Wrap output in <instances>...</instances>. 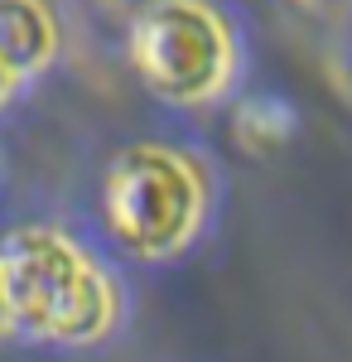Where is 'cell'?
I'll list each match as a JSON object with an SVG mask.
<instances>
[{"mask_svg":"<svg viewBox=\"0 0 352 362\" xmlns=\"http://www.w3.org/2000/svg\"><path fill=\"white\" fill-rule=\"evenodd\" d=\"M0 276L10 305V334L97 343L116 324V290L63 232L20 227L0 242Z\"/></svg>","mask_w":352,"mask_h":362,"instance_id":"obj_1","label":"cell"},{"mask_svg":"<svg viewBox=\"0 0 352 362\" xmlns=\"http://www.w3.org/2000/svg\"><path fill=\"white\" fill-rule=\"evenodd\" d=\"M203 174L193 160L164 145H131L107 174V227L131 256L164 261L189 247L203 223Z\"/></svg>","mask_w":352,"mask_h":362,"instance_id":"obj_2","label":"cell"},{"mask_svg":"<svg viewBox=\"0 0 352 362\" xmlns=\"http://www.w3.org/2000/svg\"><path fill=\"white\" fill-rule=\"evenodd\" d=\"M131 63L169 107H203L232 78V34L203 0H150L131 25Z\"/></svg>","mask_w":352,"mask_h":362,"instance_id":"obj_3","label":"cell"},{"mask_svg":"<svg viewBox=\"0 0 352 362\" xmlns=\"http://www.w3.org/2000/svg\"><path fill=\"white\" fill-rule=\"evenodd\" d=\"M58 49V25L44 0H0V63L15 78H34L49 68Z\"/></svg>","mask_w":352,"mask_h":362,"instance_id":"obj_4","label":"cell"},{"mask_svg":"<svg viewBox=\"0 0 352 362\" xmlns=\"http://www.w3.org/2000/svg\"><path fill=\"white\" fill-rule=\"evenodd\" d=\"M15 83H20V78H15V73H10V68L0 63V107L10 102V92H15Z\"/></svg>","mask_w":352,"mask_h":362,"instance_id":"obj_5","label":"cell"},{"mask_svg":"<svg viewBox=\"0 0 352 362\" xmlns=\"http://www.w3.org/2000/svg\"><path fill=\"white\" fill-rule=\"evenodd\" d=\"M10 334V305H5V276H0V338Z\"/></svg>","mask_w":352,"mask_h":362,"instance_id":"obj_6","label":"cell"}]
</instances>
